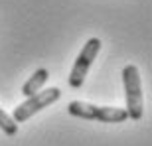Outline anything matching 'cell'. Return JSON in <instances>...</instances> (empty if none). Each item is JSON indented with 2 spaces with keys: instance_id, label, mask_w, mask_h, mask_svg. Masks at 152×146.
Segmentation results:
<instances>
[{
  "instance_id": "obj_6",
  "label": "cell",
  "mask_w": 152,
  "mask_h": 146,
  "mask_svg": "<svg viewBox=\"0 0 152 146\" xmlns=\"http://www.w3.org/2000/svg\"><path fill=\"white\" fill-rule=\"evenodd\" d=\"M0 130H4V134L8 136H14L18 132V123H14L10 115H6L4 109H0Z\"/></svg>"
},
{
  "instance_id": "obj_2",
  "label": "cell",
  "mask_w": 152,
  "mask_h": 146,
  "mask_svg": "<svg viewBox=\"0 0 152 146\" xmlns=\"http://www.w3.org/2000/svg\"><path fill=\"white\" fill-rule=\"evenodd\" d=\"M67 112L85 120H99V123H123L129 118L126 111L118 107H99L83 101H71L67 105Z\"/></svg>"
},
{
  "instance_id": "obj_1",
  "label": "cell",
  "mask_w": 152,
  "mask_h": 146,
  "mask_svg": "<svg viewBox=\"0 0 152 146\" xmlns=\"http://www.w3.org/2000/svg\"><path fill=\"white\" fill-rule=\"evenodd\" d=\"M123 83H124V97H126V115L129 118H142L144 112V99H142V83L140 73L136 65H124L123 69Z\"/></svg>"
},
{
  "instance_id": "obj_5",
  "label": "cell",
  "mask_w": 152,
  "mask_h": 146,
  "mask_svg": "<svg viewBox=\"0 0 152 146\" xmlns=\"http://www.w3.org/2000/svg\"><path fill=\"white\" fill-rule=\"evenodd\" d=\"M48 77H50V71L45 67H39V69H36L34 71V75L26 81V83L22 85V95L24 97H32V95H36L42 87H44V83L48 81Z\"/></svg>"
},
{
  "instance_id": "obj_4",
  "label": "cell",
  "mask_w": 152,
  "mask_h": 146,
  "mask_svg": "<svg viewBox=\"0 0 152 146\" xmlns=\"http://www.w3.org/2000/svg\"><path fill=\"white\" fill-rule=\"evenodd\" d=\"M99 50H101V39L99 38H89L87 39V44L83 45V50L79 51L77 59H75L73 67H71V73H69V87H73V89H79L81 85H83L85 77H87V71L89 67L93 65L95 61V57L99 55Z\"/></svg>"
},
{
  "instance_id": "obj_3",
  "label": "cell",
  "mask_w": 152,
  "mask_h": 146,
  "mask_svg": "<svg viewBox=\"0 0 152 146\" xmlns=\"http://www.w3.org/2000/svg\"><path fill=\"white\" fill-rule=\"evenodd\" d=\"M59 97H61V91L57 89V87H51V89H45V91H38L36 95L26 97V101L20 103V105L14 109V112H12L14 123H24V120H28L30 117H34L36 112H39L42 109L53 105Z\"/></svg>"
}]
</instances>
